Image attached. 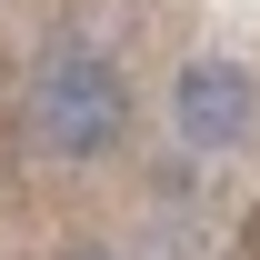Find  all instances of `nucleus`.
Returning a JSON list of instances; mask_svg holds the SVG:
<instances>
[{"mask_svg":"<svg viewBox=\"0 0 260 260\" xmlns=\"http://www.w3.org/2000/svg\"><path fill=\"white\" fill-rule=\"evenodd\" d=\"M80 260H100V250H80Z\"/></svg>","mask_w":260,"mask_h":260,"instance_id":"nucleus-3","label":"nucleus"},{"mask_svg":"<svg viewBox=\"0 0 260 260\" xmlns=\"http://www.w3.org/2000/svg\"><path fill=\"white\" fill-rule=\"evenodd\" d=\"M250 70H230V60H190L180 80H170V120H180V140H200V150H230V140H250Z\"/></svg>","mask_w":260,"mask_h":260,"instance_id":"nucleus-2","label":"nucleus"},{"mask_svg":"<svg viewBox=\"0 0 260 260\" xmlns=\"http://www.w3.org/2000/svg\"><path fill=\"white\" fill-rule=\"evenodd\" d=\"M120 70L100 60L90 40H60L50 60L30 70V140L40 150H60V160H90V150H110L120 140Z\"/></svg>","mask_w":260,"mask_h":260,"instance_id":"nucleus-1","label":"nucleus"}]
</instances>
